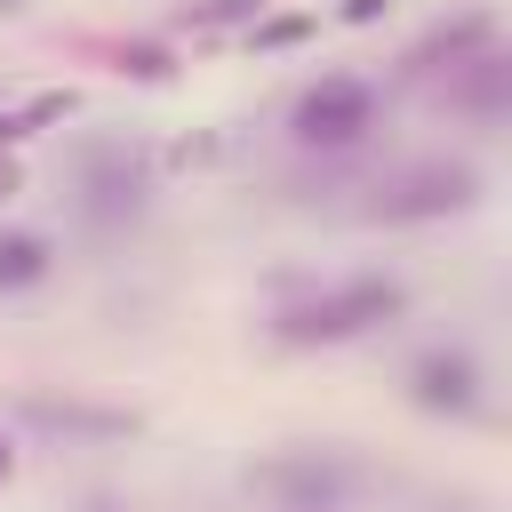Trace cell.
Here are the masks:
<instances>
[{
  "label": "cell",
  "instance_id": "6da1fadb",
  "mask_svg": "<svg viewBox=\"0 0 512 512\" xmlns=\"http://www.w3.org/2000/svg\"><path fill=\"white\" fill-rule=\"evenodd\" d=\"M408 312V288L392 272H352L336 288H304V296H280L272 304V336L296 344V352H320V344H352V336H376Z\"/></svg>",
  "mask_w": 512,
  "mask_h": 512
},
{
  "label": "cell",
  "instance_id": "7a4b0ae2",
  "mask_svg": "<svg viewBox=\"0 0 512 512\" xmlns=\"http://www.w3.org/2000/svg\"><path fill=\"white\" fill-rule=\"evenodd\" d=\"M376 128H384V88H376L368 72H320V80L296 88V104H288V144H296V152H320V160L360 152Z\"/></svg>",
  "mask_w": 512,
  "mask_h": 512
},
{
  "label": "cell",
  "instance_id": "3957f363",
  "mask_svg": "<svg viewBox=\"0 0 512 512\" xmlns=\"http://www.w3.org/2000/svg\"><path fill=\"white\" fill-rule=\"evenodd\" d=\"M480 168L464 160V152H432V160H408L400 176H384L376 184V200H368V216L376 224H440V216H464V208H480Z\"/></svg>",
  "mask_w": 512,
  "mask_h": 512
},
{
  "label": "cell",
  "instance_id": "277c9868",
  "mask_svg": "<svg viewBox=\"0 0 512 512\" xmlns=\"http://www.w3.org/2000/svg\"><path fill=\"white\" fill-rule=\"evenodd\" d=\"M72 192H80V216H88L96 232H128V224L152 208V168H144L136 144H88Z\"/></svg>",
  "mask_w": 512,
  "mask_h": 512
},
{
  "label": "cell",
  "instance_id": "5b68a950",
  "mask_svg": "<svg viewBox=\"0 0 512 512\" xmlns=\"http://www.w3.org/2000/svg\"><path fill=\"white\" fill-rule=\"evenodd\" d=\"M408 400H416L424 416H448V424H464V416H480V400H488V376H480V360H472L464 344H424V352L408 360Z\"/></svg>",
  "mask_w": 512,
  "mask_h": 512
},
{
  "label": "cell",
  "instance_id": "8992f818",
  "mask_svg": "<svg viewBox=\"0 0 512 512\" xmlns=\"http://www.w3.org/2000/svg\"><path fill=\"white\" fill-rule=\"evenodd\" d=\"M264 488H272L280 512H344L352 504V464L328 456V448H296L264 472Z\"/></svg>",
  "mask_w": 512,
  "mask_h": 512
},
{
  "label": "cell",
  "instance_id": "52a82bcc",
  "mask_svg": "<svg viewBox=\"0 0 512 512\" xmlns=\"http://www.w3.org/2000/svg\"><path fill=\"white\" fill-rule=\"evenodd\" d=\"M432 88H440V104L464 112L472 128H504V112H512V56H504V40L480 48V56H464V64L440 72Z\"/></svg>",
  "mask_w": 512,
  "mask_h": 512
},
{
  "label": "cell",
  "instance_id": "ba28073f",
  "mask_svg": "<svg viewBox=\"0 0 512 512\" xmlns=\"http://www.w3.org/2000/svg\"><path fill=\"white\" fill-rule=\"evenodd\" d=\"M504 32H496V16L488 8H464V16H440L432 32H416L408 48H400V80H440V72H456L464 56H480V48H496Z\"/></svg>",
  "mask_w": 512,
  "mask_h": 512
},
{
  "label": "cell",
  "instance_id": "9c48e42d",
  "mask_svg": "<svg viewBox=\"0 0 512 512\" xmlns=\"http://www.w3.org/2000/svg\"><path fill=\"white\" fill-rule=\"evenodd\" d=\"M56 272V240L40 224H0V296H32Z\"/></svg>",
  "mask_w": 512,
  "mask_h": 512
},
{
  "label": "cell",
  "instance_id": "30bf717a",
  "mask_svg": "<svg viewBox=\"0 0 512 512\" xmlns=\"http://www.w3.org/2000/svg\"><path fill=\"white\" fill-rule=\"evenodd\" d=\"M72 112H80V88H32L24 104H0V152H24L32 136L64 128Z\"/></svg>",
  "mask_w": 512,
  "mask_h": 512
},
{
  "label": "cell",
  "instance_id": "8fae6325",
  "mask_svg": "<svg viewBox=\"0 0 512 512\" xmlns=\"http://www.w3.org/2000/svg\"><path fill=\"white\" fill-rule=\"evenodd\" d=\"M272 0H184L176 8V32H248Z\"/></svg>",
  "mask_w": 512,
  "mask_h": 512
},
{
  "label": "cell",
  "instance_id": "7c38bea8",
  "mask_svg": "<svg viewBox=\"0 0 512 512\" xmlns=\"http://www.w3.org/2000/svg\"><path fill=\"white\" fill-rule=\"evenodd\" d=\"M112 72H120V80H144V88H160V80L176 72V56H168L160 40H120V48H112Z\"/></svg>",
  "mask_w": 512,
  "mask_h": 512
},
{
  "label": "cell",
  "instance_id": "4fadbf2b",
  "mask_svg": "<svg viewBox=\"0 0 512 512\" xmlns=\"http://www.w3.org/2000/svg\"><path fill=\"white\" fill-rule=\"evenodd\" d=\"M256 56H280V48H296V40H312V16H256L248 32H240Z\"/></svg>",
  "mask_w": 512,
  "mask_h": 512
},
{
  "label": "cell",
  "instance_id": "5bb4252c",
  "mask_svg": "<svg viewBox=\"0 0 512 512\" xmlns=\"http://www.w3.org/2000/svg\"><path fill=\"white\" fill-rule=\"evenodd\" d=\"M384 16H392V0H336V24H352V32H368Z\"/></svg>",
  "mask_w": 512,
  "mask_h": 512
},
{
  "label": "cell",
  "instance_id": "9a60e30c",
  "mask_svg": "<svg viewBox=\"0 0 512 512\" xmlns=\"http://www.w3.org/2000/svg\"><path fill=\"white\" fill-rule=\"evenodd\" d=\"M16 192H24V160H16V152H0V200H16Z\"/></svg>",
  "mask_w": 512,
  "mask_h": 512
},
{
  "label": "cell",
  "instance_id": "2e32d148",
  "mask_svg": "<svg viewBox=\"0 0 512 512\" xmlns=\"http://www.w3.org/2000/svg\"><path fill=\"white\" fill-rule=\"evenodd\" d=\"M8 480H16V440L0 432V488H8Z\"/></svg>",
  "mask_w": 512,
  "mask_h": 512
}]
</instances>
